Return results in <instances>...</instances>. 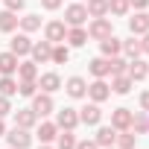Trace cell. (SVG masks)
<instances>
[{
  "label": "cell",
  "instance_id": "cell-1",
  "mask_svg": "<svg viewBox=\"0 0 149 149\" xmlns=\"http://www.w3.org/2000/svg\"><path fill=\"white\" fill-rule=\"evenodd\" d=\"M3 137L9 140L12 149H29V146H32V134H29V129H21V126H15V129L6 132Z\"/></svg>",
  "mask_w": 149,
  "mask_h": 149
},
{
  "label": "cell",
  "instance_id": "cell-2",
  "mask_svg": "<svg viewBox=\"0 0 149 149\" xmlns=\"http://www.w3.org/2000/svg\"><path fill=\"white\" fill-rule=\"evenodd\" d=\"M108 35H114L111 21H108V18H94V21H91V26H88V38L102 41V38H108Z\"/></svg>",
  "mask_w": 149,
  "mask_h": 149
},
{
  "label": "cell",
  "instance_id": "cell-3",
  "mask_svg": "<svg viewBox=\"0 0 149 149\" xmlns=\"http://www.w3.org/2000/svg\"><path fill=\"white\" fill-rule=\"evenodd\" d=\"M32 111H35V117L41 120V117H47V114H53L56 111V102H53V94H35L32 97Z\"/></svg>",
  "mask_w": 149,
  "mask_h": 149
},
{
  "label": "cell",
  "instance_id": "cell-4",
  "mask_svg": "<svg viewBox=\"0 0 149 149\" xmlns=\"http://www.w3.org/2000/svg\"><path fill=\"white\" fill-rule=\"evenodd\" d=\"M88 21V9L82 6V3H70L67 9H64V24L67 26H82Z\"/></svg>",
  "mask_w": 149,
  "mask_h": 149
},
{
  "label": "cell",
  "instance_id": "cell-5",
  "mask_svg": "<svg viewBox=\"0 0 149 149\" xmlns=\"http://www.w3.org/2000/svg\"><path fill=\"white\" fill-rule=\"evenodd\" d=\"M44 38H47L50 44H61V41L67 38V24H64V21H50V24L44 26Z\"/></svg>",
  "mask_w": 149,
  "mask_h": 149
},
{
  "label": "cell",
  "instance_id": "cell-6",
  "mask_svg": "<svg viewBox=\"0 0 149 149\" xmlns=\"http://www.w3.org/2000/svg\"><path fill=\"white\" fill-rule=\"evenodd\" d=\"M56 126L73 132V129L79 126V111H76V108H61V111H56Z\"/></svg>",
  "mask_w": 149,
  "mask_h": 149
},
{
  "label": "cell",
  "instance_id": "cell-7",
  "mask_svg": "<svg viewBox=\"0 0 149 149\" xmlns=\"http://www.w3.org/2000/svg\"><path fill=\"white\" fill-rule=\"evenodd\" d=\"M29 56H32V61L35 64H47L50 58H53V44L44 38V41H38V44H32V50H29Z\"/></svg>",
  "mask_w": 149,
  "mask_h": 149
},
{
  "label": "cell",
  "instance_id": "cell-8",
  "mask_svg": "<svg viewBox=\"0 0 149 149\" xmlns=\"http://www.w3.org/2000/svg\"><path fill=\"white\" fill-rule=\"evenodd\" d=\"M88 97H91L94 102H105V100L111 97V85H108L105 79H94V82L88 85Z\"/></svg>",
  "mask_w": 149,
  "mask_h": 149
},
{
  "label": "cell",
  "instance_id": "cell-9",
  "mask_svg": "<svg viewBox=\"0 0 149 149\" xmlns=\"http://www.w3.org/2000/svg\"><path fill=\"white\" fill-rule=\"evenodd\" d=\"M64 91H67V97H73V100H82V97H88V82H85L82 76H70V79L64 82Z\"/></svg>",
  "mask_w": 149,
  "mask_h": 149
},
{
  "label": "cell",
  "instance_id": "cell-10",
  "mask_svg": "<svg viewBox=\"0 0 149 149\" xmlns=\"http://www.w3.org/2000/svg\"><path fill=\"white\" fill-rule=\"evenodd\" d=\"M126 73H129V79H132V82H143V79L149 76V64H146L143 58H129Z\"/></svg>",
  "mask_w": 149,
  "mask_h": 149
},
{
  "label": "cell",
  "instance_id": "cell-11",
  "mask_svg": "<svg viewBox=\"0 0 149 149\" xmlns=\"http://www.w3.org/2000/svg\"><path fill=\"white\" fill-rule=\"evenodd\" d=\"M100 120H102L100 102H91V105L79 108V123H85V126H100Z\"/></svg>",
  "mask_w": 149,
  "mask_h": 149
},
{
  "label": "cell",
  "instance_id": "cell-12",
  "mask_svg": "<svg viewBox=\"0 0 149 149\" xmlns=\"http://www.w3.org/2000/svg\"><path fill=\"white\" fill-rule=\"evenodd\" d=\"M38 88L44 91V94H56L58 88H61V76L58 73H38Z\"/></svg>",
  "mask_w": 149,
  "mask_h": 149
},
{
  "label": "cell",
  "instance_id": "cell-13",
  "mask_svg": "<svg viewBox=\"0 0 149 149\" xmlns=\"http://www.w3.org/2000/svg\"><path fill=\"white\" fill-rule=\"evenodd\" d=\"M18 56L12 53V50H6V53H0V76H15L18 73Z\"/></svg>",
  "mask_w": 149,
  "mask_h": 149
},
{
  "label": "cell",
  "instance_id": "cell-14",
  "mask_svg": "<svg viewBox=\"0 0 149 149\" xmlns=\"http://www.w3.org/2000/svg\"><path fill=\"white\" fill-rule=\"evenodd\" d=\"M9 50L21 58V56H29V50H32V41H29V35L26 32H21V35H15L12 41H9Z\"/></svg>",
  "mask_w": 149,
  "mask_h": 149
},
{
  "label": "cell",
  "instance_id": "cell-15",
  "mask_svg": "<svg viewBox=\"0 0 149 149\" xmlns=\"http://www.w3.org/2000/svg\"><path fill=\"white\" fill-rule=\"evenodd\" d=\"M132 108H114L111 111V126L117 129V132H123V129H129L132 126Z\"/></svg>",
  "mask_w": 149,
  "mask_h": 149
},
{
  "label": "cell",
  "instance_id": "cell-16",
  "mask_svg": "<svg viewBox=\"0 0 149 149\" xmlns=\"http://www.w3.org/2000/svg\"><path fill=\"white\" fill-rule=\"evenodd\" d=\"M129 32L132 35H146L149 32V15L146 12H134V18H129Z\"/></svg>",
  "mask_w": 149,
  "mask_h": 149
},
{
  "label": "cell",
  "instance_id": "cell-17",
  "mask_svg": "<svg viewBox=\"0 0 149 149\" xmlns=\"http://www.w3.org/2000/svg\"><path fill=\"white\" fill-rule=\"evenodd\" d=\"M88 70H91V76H94V79H105L108 73H111V64H108L105 56H97V58H91Z\"/></svg>",
  "mask_w": 149,
  "mask_h": 149
},
{
  "label": "cell",
  "instance_id": "cell-18",
  "mask_svg": "<svg viewBox=\"0 0 149 149\" xmlns=\"http://www.w3.org/2000/svg\"><path fill=\"white\" fill-rule=\"evenodd\" d=\"M70 47H85L88 44V29L85 26H67V38H64Z\"/></svg>",
  "mask_w": 149,
  "mask_h": 149
},
{
  "label": "cell",
  "instance_id": "cell-19",
  "mask_svg": "<svg viewBox=\"0 0 149 149\" xmlns=\"http://www.w3.org/2000/svg\"><path fill=\"white\" fill-rule=\"evenodd\" d=\"M100 50H102V56H105V58L120 56V53H123V41H120V38H114V35H108V38H102V41H100Z\"/></svg>",
  "mask_w": 149,
  "mask_h": 149
},
{
  "label": "cell",
  "instance_id": "cell-20",
  "mask_svg": "<svg viewBox=\"0 0 149 149\" xmlns=\"http://www.w3.org/2000/svg\"><path fill=\"white\" fill-rule=\"evenodd\" d=\"M94 140H97V146H102V149H105V146H114V140H117V129H114V126H100Z\"/></svg>",
  "mask_w": 149,
  "mask_h": 149
},
{
  "label": "cell",
  "instance_id": "cell-21",
  "mask_svg": "<svg viewBox=\"0 0 149 149\" xmlns=\"http://www.w3.org/2000/svg\"><path fill=\"white\" fill-rule=\"evenodd\" d=\"M134 88V82L129 79V73H114V76H111V91L114 94H129Z\"/></svg>",
  "mask_w": 149,
  "mask_h": 149
},
{
  "label": "cell",
  "instance_id": "cell-22",
  "mask_svg": "<svg viewBox=\"0 0 149 149\" xmlns=\"http://www.w3.org/2000/svg\"><path fill=\"white\" fill-rule=\"evenodd\" d=\"M35 123H38V117H35L32 108H18V111H15V126H21V129H32Z\"/></svg>",
  "mask_w": 149,
  "mask_h": 149
},
{
  "label": "cell",
  "instance_id": "cell-23",
  "mask_svg": "<svg viewBox=\"0 0 149 149\" xmlns=\"http://www.w3.org/2000/svg\"><path fill=\"white\" fill-rule=\"evenodd\" d=\"M18 12H9V9H3L0 12V32H15L18 29Z\"/></svg>",
  "mask_w": 149,
  "mask_h": 149
},
{
  "label": "cell",
  "instance_id": "cell-24",
  "mask_svg": "<svg viewBox=\"0 0 149 149\" xmlns=\"http://www.w3.org/2000/svg\"><path fill=\"white\" fill-rule=\"evenodd\" d=\"M56 149H76V134L67 132V129H58V134H56Z\"/></svg>",
  "mask_w": 149,
  "mask_h": 149
},
{
  "label": "cell",
  "instance_id": "cell-25",
  "mask_svg": "<svg viewBox=\"0 0 149 149\" xmlns=\"http://www.w3.org/2000/svg\"><path fill=\"white\" fill-rule=\"evenodd\" d=\"M56 134H58V126H56V123L44 120V123L38 126V140H41V143H50V140H56Z\"/></svg>",
  "mask_w": 149,
  "mask_h": 149
},
{
  "label": "cell",
  "instance_id": "cell-26",
  "mask_svg": "<svg viewBox=\"0 0 149 149\" xmlns=\"http://www.w3.org/2000/svg\"><path fill=\"white\" fill-rule=\"evenodd\" d=\"M88 18H105L108 15V0H88Z\"/></svg>",
  "mask_w": 149,
  "mask_h": 149
},
{
  "label": "cell",
  "instance_id": "cell-27",
  "mask_svg": "<svg viewBox=\"0 0 149 149\" xmlns=\"http://www.w3.org/2000/svg\"><path fill=\"white\" fill-rule=\"evenodd\" d=\"M134 134H146L149 132V114L143 111V114H132V126H129Z\"/></svg>",
  "mask_w": 149,
  "mask_h": 149
},
{
  "label": "cell",
  "instance_id": "cell-28",
  "mask_svg": "<svg viewBox=\"0 0 149 149\" xmlns=\"http://www.w3.org/2000/svg\"><path fill=\"white\" fill-rule=\"evenodd\" d=\"M134 132L132 129H123V132H117V140H114V146L117 149H134Z\"/></svg>",
  "mask_w": 149,
  "mask_h": 149
},
{
  "label": "cell",
  "instance_id": "cell-29",
  "mask_svg": "<svg viewBox=\"0 0 149 149\" xmlns=\"http://www.w3.org/2000/svg\"><path fill=\"white\" fill-rule=\"evenodd\" d=\"M18 79H38V64L35 61H18Z\"/></svg>",
  "mask_w": 149,
  "mask_h": 149
},
{
  "label": "cell",
  "instance_id": "cell-30",
  "mask_svg": "<svg viewBox=\"0 0 149 149\" xmlns=\"http://www.w3.org/2000/svg\"><path fill=\"white\" fill-rule=\"evenodd\" d=\"M67 58H70V47L61 41V44H53V64H67Z\"/></svg>",
  "mask_w": 149,
  "mask_h": 149
},
{
  "label": "cell",
  "instance_id": "cell-31",
  "mask_svg": "<svg viewBox=\"0 0 149 149\" xmlns=\"http://www.w3.org/2000/svg\"><path fill=\"white\" fill-rule=\"evenodd\" d=\"M123 53H126L129 58H140V56H143V50H140V41H137V35H132L129 41H123Z\"/></svg>",
  "mask_w": 149,
  "mask_h": 149
},
{
  "label": "cell",
  "instance_id": "cell-32",
  "mask_svg": "<svg viewBox=\"0 0 149 149\" xmlns=\"http://www.w3.org/2000/svg\"><path fill=\"white\" fill-rule=\"evenodd\" d=\"M18 94L21 97H35L38 94V79H18Z\"/></svg>",
  "mask_w": 149,
  "mask_h": 149
},
{
  "label": "cell",
  "instance_id": "cell-33",
  "mask_svg": "<svg viewBox=\"0 0 149 149\" xmlns=\"http://www.w3.org/2000/svg\"><path fill=\"white\" fill-rule=\"evenodd\" d=\"M0 94L3 97H15L18 94V79L15 76H0Z\"/></svg>",
  "mask_w": 149,
  "mask_h": 149
},
{
  "label": "cell",
  "instance_id": "cell-34",
  "mask_svg": "<svg viewBox=\"0 0 149 149\" xmlns=\"http://www.w3.org/2000/svg\"><path fill=\"white\" fill-rule=\"evenodd\" d=\"M18 24H21V29H24L26 35H29V32H35V29H41V18H38V15H24Z\"/></svg>",
  "mask_w": 149,
  "mask_h": 149
},
{
  "label": "cell",
  "instance_id": "cell-35",
  "mask_svg": "<svg viewBox=\"0 0 149 149\" xmlns=\"http://www.w3.org/2000/svg\"><path fill=\"white\" fill-rule=\"evenodd\" d=\"M129 0H108V12L111 15H117V18H123V15H129Z\"/></svg>",
  "mask_w": 149,
  "mask_h": 149
},
{
  "label": "cell",
  "instance_id": "cell-36",
  "mask_svg": "<svg viewBox=\"0 0 149 149\" xmlns=\"http://www.w3.org/2000/svg\"><path fill=\"white\" fill-rule=\"evenodd\" d=\"M108 64H111V76H114V73H126V67H129V61L120 58V56H111Z\"/></svg>",
  "mask_w": 149,
  "mask_h": 149
},
{
  "label": "cell",
  "instance_id": "cell-37",
  "mask_svg": "<svg viewBox=\"0 0 149 149\" xmlns=\"http://www.w3.org/2000/svg\"><path fill=\"white\" fill-rule=\"evenodd\" d=\"M61 3H64V0H41V6H44L47 12H56V9H61Z\"/></svg>",
  "mask_w": 149,
  "mask_h": 149
},
{
  "label": "cell",
  "instance_id": "cell-38",
  "mask_svg": "<svg viewBox=\"0 0 149 149\" xmlns=\"http://www.w3.org/2000/svg\"><path fill=\"white\" fill-rule=\"evenodd\" d=\"M3 3H6V9H9V12H21L26 0H3Z\"/></svg>",
  "mask_w": 149,
  "mask_h": 149
},
{
  "label": "cell",
  "instance_id": "cell-39",
  "mask_svg": "<svg viewBox=\"0 0 149 149\" xmlns=\"http://www.w3.org/2000/svg\"><path fill=\"white\" fill-rule=\"evenodd\" d=\"M12 111V102H9V97H3V94H0V117H6Z\"/></svg>",
  "mask_w": 149,
  "mask_h": 149
},
{
  "label": "cell",
  "instance_id": "cell-40",
  "mask_svg": "<svg viewBox=\"0 0 149 149\" xmlns=\"http://www.w3.org/2000/svg\"><path fill=\"white\" fill-rule=\"evenodd\" d=\"M129 6H132L134 12H143V9L149 6V0H129Z\"/></svg>",
  "mask_w": 149,
  "mask_h": 149
},
{
  "label": "cell",
  "instance_id": "cell-41",
  "mask_svg": "<svg viewBox=\"0 0 149 149\" xmlns=\"http://www.w3.org/2000/svg\"><path fill=\"white\" fill-rule=\"evenodd\" d=\"M76 149H100L97 140H76Z\"/></svg>",
  "mask_w": 149,
  "mask_h": 149
},
{
  "label": "cell",
  "instance_id": "cell-42",
  "mask_svg": "<svg viewBox=\"0 0 149 149\" xmlns=\"http://www.w3.org/2000/svg\"><path fill=\"white\" fill-rule=\"evenodd\" d=\"M140 108L149 114V91H143V94H140Z\"/></svg>",
  "mask_w": 149,
  "mask_h": 149
},
{
  "label": "cell",
  "instance_id": "cell-43",
  "mask_svg": "<svg viewBox=\"0 0 149 149\" xmlns=\"http://www.w3.org/2000/svg\"><path fill=\"white\" fill-rule=\"evenodd\" d=\"M140 50H143V56H149V32L143 35V41H140Z\"/></svg>",
  "mask_w": 149,
  "mask_h": 149
},
{
  "label": "cell",
  "instance_id": "cell-44",
  "mask_svg": "<svg viewBox=\"0 0 149 149\" xmlns=\"http://www.w3.org/2000/svg\"><path fill=\"white\" fill-rule=\"evenodd\" d=\"M6 134V123H3V117H0V137Z\"/></svg>",
  "mask_w": 149,
  "mask_h": 149
},
{
  "label": "cell",
  "instance_id": "cell-45",
  "mask_svg": "<svg viewBox=\"0 0 149 149\" xmlns=\"http://www.w3.org/2000/svg\"><path fill=\"white\" fill-rule=\"evenodd\" d=\"M38 149H53V146H47V143H41V146H38Z\"/></svg>",
  "mask_w": 149,
  "mask_h": 149
},
{
  "label": "cell",
  "instance_id": "cell-46",
  "mask_svg": "<svg viewBox=\"0 0 149 149\" xmlns=\"http://www.w3.org/2000/svg\"><path fill=\"white\" fill-rule=\"evenodd\" d=\"M105 149H117V146H105Z\"/></svg>",
  "mask_w": 149,
  "mask_h": 149
},
{
  "label": "cell",
  "instance_id": "cell-47",
  "mask_svg": "<svg viewBox=\"0 0 149 149\" xmlns=\"http://www.w3.org/2000/svg\"><path fill=\"white\" fill-rule=\"evenodd\" d=\"M9 149H12V146H9Z\"/></svg>",
  "mask_w": 149,
  "mask_h": 149
}]
</instances>
